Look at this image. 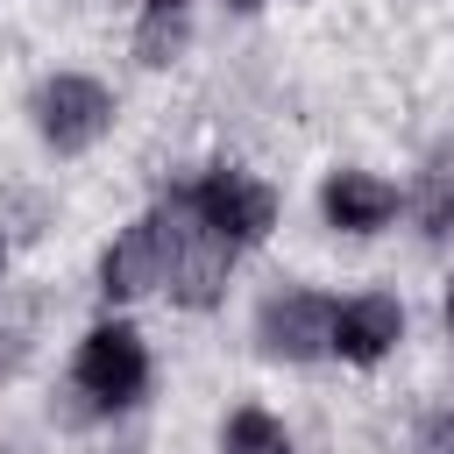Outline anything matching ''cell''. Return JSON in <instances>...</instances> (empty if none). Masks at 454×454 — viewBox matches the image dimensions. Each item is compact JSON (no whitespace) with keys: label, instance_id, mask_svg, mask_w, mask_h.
I'll list each match as a JSON object with an SVG mask.
<instances>
[{"label":"cell","instance_id":"ba28073f","mask_svg":"<svg viewBox=\"0 0 454 454\" xmlns=\"http://www.w3.org/2000/svg\"><path fill=\"white\" fill-rule=\"evenodd\" d=\"M319 213H326V227H340V234H376V227H390L397 192H390L383 177H369V170H333V177L319 184Z\"/></svg>","mask_w":454,"mask_h":454},{"label":"cell","instance_id":"3957f363","mask_svg":"<svg viewBox=\"0 0 454 454\" xmlns=\"http://www.w3.org/2000/svg\"><path fill=\"white\" fill-rule=\"evenodd\" d=\"M71 376H78V390H85L99 411H121V404H135V397L149 390V348H142L135 326H92V333L78 340Z\"/></svg>","mask_w":454,"mask_h":454},{"label":"cell","instance_id":"8fae6325","mask_svg":"<svg viewBox=\"0 0 454 454\" xmlns=\"http://www.w3.org/2000/svg\"><path fill=\"white\" fill-rule=\"evenodd\" d=\"M419 220L426 234H454V156H433L419 177Z\"/></svg>","mask_w":454,"mask_h":454},{"label":"cell","instance_id":"9c48e42d","mask_svg":"<svg viewBox=\"0 0 454 454\" xmlns=\"http://www.w3.org/2000/svg\"><path fill=\"white\" fill-rule=\"evenodd\" d=\"M184 35H192L184 0H142V21H135V57H142L149 71L177 64V57H184Z\"/></svg>","mask_w":454,"mask_h":454},{"label":"cell","instance_id":"4fadbf2b","mask_svg":"<svg viewBox=\"0 0 454 454\" xmlns=\"http://www.w3.org/2000/svg\"><path fill=\"white\" fill-rule=\"evenodd\" d=\"M447 333H454V284H447Z\"/></svg>","mask_w":454,"mask_h":454},{"label":"cell","instance_id":"5b68a950","mask_svg":"<svg viewBox=\"0 0 454 454\" xmlns=\"http://www.w3.org/2000/svg\"><path fill=\"white\" fill-rule=\"evenodd\" d=\"M163 277H170V206L142 213V220L106 248L99 291H106V298H142V291H156Z\"/></svg>","mask_w":454,"mask_h":454},{"label":"cell","instance_id":"277c9868","mask_svg":"<svg viewBox=\"0 0 454 454\" xmlns=\"http://www.w3.org/2000/svg\"><path fill=\"white\" fill-rule=\"evenodd\" d=\"M227 262H234V248L227 241H213L192 213H184V199H170V298L177 305H213L220 298V284H227Z\"/></svg>","mask_w":454,"mask_h":454},{"label":"cell","instance_id":"8992f818","mask_svg":"<svg viewBox=\"0 0 454 454\" xmlns=\"http://www.w3.org/2000/svg\"><path fill=\"white\" fill-rule=\"evenodd\" d=\"M326 319H333L326 298H312V291H277V298H262L255 340H262L270 362H312V355L326 348Z\"/></svg>","mask_w":454,"mask_h":454},{"label":"cell","instance_id":"7c38bea8","mask_svg":"<svg viewBox=\"0 0 454 454\" xmlns=\"http://www.w3.org/2000/svg\"><path fill=\"white\" fill-rule=\"evenodd\" d=\"M426 454H454V404H447V411L426 426Z\"/></svg>","mask_w":454,"mask_h":454},{"label":"cell","instance_id":"6da1fadb","mask_svg":"<svg viewBox=\"0 0 454 454\" xmlns=\"http://www.w3.org/2000/svg\"><path fill=\"white\" fill-rule=\"evenodd\" d=\"M184 199V213L213 234V241H227V248H255L270 227H277V192L270 184H255L248 170H206L199 184H184L177 192Z\"/></svg>","mask_w":454,"mask_h":454},{"label":"cell","instance_id":"7a4b0ae2","mask_svg":"<svg viewBox=\"0 0 454 454\" xmlns=\"http://www.w3.org/2000/svg\"><path fill=\"white\" fill-rule=\"evenodd\" d=\"M106 128H114V92H106L99 78L57 71V78H43V85H35V135H43L57 156L92 149Z\"/></svg>","mask_w":454,"mask_h":454},{"label":"cell","instance_id":"52a82bcc","mask_svg":"<svg viewBox=\"0 0 454 454\" xmlns=\"http://www.w3.org/2000/svg\"><path fill=\"white\" fill-rule=\"evenodd\" d=\"M397 333H404V305L383 298V291L348 298V305H333V319H326V348H333L340 362H383V355L397 348Z\"/></svg>","mask_w":454,"mask_h":454},{"label":"cell","instance_id":"9a60e30c","mask_svg":"<svg viewBox=\"0 0 454 454\" xmlns=\"http://www.w3.org/2000/svg\"><path fill=\"white\" fill-rule=\"evenodd\" d=\"M0 270H7V248H0Z\"/></svg>","mask_w":454,"mask_h":454},{"label":"cell","instance_id":"30bf717a","mask_svg":"<svg viewBox=\"0 0 454 454\" xmlns=\"http://www.w3.org/2000/svg\"><path fill=\"white\" fill-rule=\"evenodd\" d=\"M220 454H291V433H284L270 411L241 404V411L220 426Z\"/></svg>","mask_w":454,"mask_h":454},{"label":"cell","instance_id":"5bb4252c","mask_svg":"<svg viewBox=\"0 0 454 454\" xmlns=\"http://www.w3.org/2000/svg\"><path fill=\"white\" fill-rule=\"evenodd\" d=\"M227 7H262V0H227Z\"/></svg>","mask_w":454,"mask_h":454}]
</instances>
